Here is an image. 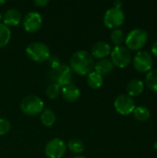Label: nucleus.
I'll list each match as a JSON object with an SVG mask.
<instances>
[{
  "mask_svg": "<svg viewBox=\"0 0 157 158\" xmlns=\"http://www.w3.org/2000/svg\"><path fill=\"white\" fill-rule=\"evenodd\" d=\"M152 52L155 56H157V40L155 41V43L152 45Z\"/></svg>",
  "mask_w": 157,
  "mask_h": 158,
  "instance_id": "nucleus-28",
  "label": "nucleus"
},
{
  "mask_svg": "<svg viewBox=\"0 0 157 158\" xmlns=\"http://www.w3.org/2000/svg\"><path fill=\"white\" fill-rule=\"evenodd\" d=\"M145 82L149 89L157 93V69H152L148 72L145 78Z\"/></svg>",
  "mask_w": 157,
  "mask_h": 158,
  "instance_id": "nucleus-20",
  "label": "nucleus"
},
{
  "mask_svg": "<svg viewBox=\"0 0 157 158\" xmlns=\"http://www.w3.org/2000/svg\"><path fill=\"white\" fill-rule=\"evenodd\" d=\"M22 19L21 13L16 8H9L3 15V23L8 26H17L20 23Z\"/></svg>",
  "mask_w": 157,
  "mask_h": 158,
  "instance_id": "nucleus-13",
  "label": "nucleus"
},
{
  "mask_svg": "<svg viewBox=\"0 0 157 158\" xmlns=\"http://www.w3.org/2000/svg\"><path fill=\"white\" fill-rule=\"evenodd\" d=\"M111 61L114 66L120 69L128 67L131 61V54L126 46L118 45L111 51Z\"/></svg>",
  "mask_w": 157,
  "mask_h": 158,
  "instance_id": "nucleus-6",
  "label": "nucleus"
},
{
  "mask_svg": "<svg viewBox=\"0 0 157 158\" xmlns=\"http://www.w3.org/2000/svg\"><path fill=\"white\" fill-rule=\"evenodd\" d=\"M148 41V33L143 29H134L125 38V44L129 50L137 51L143 48Z\"/></svg>",
  "mask_w": 157,
  "mask_h": 158,
  "instance_id": "nucleus-4",
  "label": "nucleus"
},
{
  "mask_svg": "<svg viewBox=\"0 0 157 158\" xmlns=\"http://www.w3.org/2000/svg\"><path fill=\"white\" fill-rule=\"evenodd\" d=\"M20 109L28 116H36L43 110V101L36 95H28L22 99Z\"/></svg>",
  "mask_w": 157,
  "mask_h": 158,
  "instance_id": "nucleus-5",
  "label": "nucleus"
},
{
  "mask_svg": "<svg viewBox=\"0 0 157 158\" xmlns=\"http://www.w3.org/2000/svg\"><path fill=\"white\" fill-rule=\"evenodd\" d=\"M11 128V124L10 122L3 118H0V136L6 135Z\"/></svg>",
  "mask_w": 157,
  "mask_h": 158,
  "instance_id": "nucleus-25",
  "label": "nucleus"
},
{
  "mask_svg": "<svg viewBox=\"0 0 157 158\" xmlns=\"http://www.w3.org/2000/svg\"><path fill=\"white\" fill-rule=\"evenodd\" d=\"M61 95L67 102H75L81 96V91L78 86L74 84H68L61 88Z\"/></svg>",
  "mask_w": 157,
  "mask_h": 158,
  "instance_id": "nucleus-14",
  "label": "nucleus"
},
{
  "mask_svg": "<svg viewBox=\"0 0 157 158\" xmlns=\"http://www.w3.org/2000/svg\"><path fill=\"white\" fill-rule=\"evenodd\" d=\"M5 3H6V1H5V0H0V5L5 4Z\"/></svg>",
  "mask_w": 157,
  "mask_h": 158,
  "instance_id": "nucleus-32",
  "label": "nucleus"
},
{
  "mask_svg": "<svg viewBox=\"0 0 157 158\" xmlns=\"http://www.w3.org/2000/svg\"><path fill=\"white\" fill-rule=\"evenodd\" d=\"M49 1L48 0H35L34 1V5L39 6V7H43L46 6L48 5Z\"/></svg>",
  "mask_w": 157,
  "mask_h": 158,
  "instance_id": "nucleus-27",
  "label": "nucleus"
},
{
  "mask_svg": "<svg viewBox=\"0 0 157 158\" xmlns=\"http://www.w3.org/2000/svg\"><path fill=\"white\" fill-rule=\"evenodd\" d=\"M110 53H111L110 44L106 42H104V41H100V42L95 43L93 45L92 51H91V55L93 56V57H95L98 59L105 58Z\"/></svg>",
  "mask_w": 157,
  "mask_h": 158,
  "instance_id": "nucleus-12",
  "label": "nucleus"
},
{
  "mask_svg": "<svg viewBox=\"0 0 157 158\" xmlns=\"http://www.w3.org/2000/svg\"><path fill=\"white\" fill-rule=\"evenodd\" d=\"M27 56L35 62H44L50 57V48L47 44L42 42H33L31 43L26 47Z\"/></svg>",
  "mask_w": 157,
  "mask_h": 158,
  "instance_id": "nucleus-3",
  "label": "nucleus"
},
{
  "mask_svg": "<svg viewBox=\"0 0 157 158\" xmlns=\"http://www.w3.org/2000/svg\"><path fill=\"white\" fill-rule=\"evenodd\" d=\"M94 71L97 72L98 74H100L101 76H106L108 74H110L113 71L114 69V64L112 63L111 59L108 58H103L98 60L95 64H94Z\"/></svg>",
  "mask_w": 157,
  "mask_h": 158,
  "instance_id": "nucleus-15",
  "label": "nucleus"
},
{
  "mask_svg": "<svg viewBox=\"0 0 157 158\" xmlns=\"http://www.w3.org/2000/svg\"><path fill=\"white\" fill-rule=\"evenodd\" d=\"M125 20V14L121 8L111 7L107 9L104 15V23L107 28L118 29Z\"/></svg>",
  "mask_w": 157,
  "mask_h": 158,
  "instance_id": "nucleus-7",
  "label": "nucleus"
},
{
  "mask_svg": "<svg viewBox=\"0 0 157 158\" xmlns=\"http://www.w3.org/2000/svg\"><path fill=\"white\" fill-rule=\"evenodd\" d=\"M110 38H111V41L116 44V46H118V45H120L125 41L126 37H125V34L122 30L114 29L111 32Z\"/></svg>",
  "mask_w": 157,
  "mask_h": 158,
  "instance_id": "nucleus-23",
  "label": "nucleus"
},
{
  "mask_svg": "<svg viewBox=\"0 0 157 158\" xmlns=\"http://www.w3.org/2000/svg\"><path fill=\"white\" fill-rule=\"evenodd\" d=\"M3 19V15H2V13L0 12V23H1V20Z\"/></svg>",
  "mask_w": 157,
  "mask_h": 158,
  "instance_id": "nucleus-31",
  "label": "nucleus"
},
{
  "mask_svg": "<svg viewBox=\"0 0 157 158\" xmlns=\"http://www.w3.org/2000/svg\"><path fill=\"white\" fill-rule=\"evenodd\" d=\"M43 24V19L40 13L36 11L28 12L23 19V28L28 32L38 31Z\"/></svg>",
  "mask_w": 157,
  "mask_h": 158,
  "instance_id": "nucleus-11",
  "label": "nucleus"
},
{
  "mask_svg": "<svg viewBox=\"0 0 157 158\" xmlns=\"http://www.w3.org/2000/svg\"><path fill=\"white\" fill-rule=\"evenodd\" d=\"M143 89H144L143 81L142 80H138V79L131 80L127 85L128 95H130V97L140 95L143 92Z\"/></svg>",
  "mask_w": 157,
  "mask_h": 158,
  "instance_id": "nucleus-16",
  "label": "nucleus"
},
{
  "mask_svg": "<svg viewBox=\"0 0 157 158\" xmlns=\"http://www.w3.org/2000/svg\"><path fill=\"white\" fill-rule=\"evenodd\" d=\"M60 93H61V87L53 82L50 83L45 90V94L47 97L50 99H56L59 95Z\"/></svg>",
  "mask_w": 157,
  "mask_h": 158,
  "instance_id": "nucleus-24",
  "label": "nucleus"
},
{
  "mask_svg": "<svg viewBox=\"0 0 157 158\" xmlns=\"http://www.w3.org/2000/svg\"><path fill=\"white\" fill-rule=\"evenodd\" d=\"M11 38V31L9 27L4 23H0V48L5 47L8 44Z\"/></svg>",
  "mask_w": 157,
  "mask_h": 158,
  "instance_id": "nucleus-19",
  "label": "nucleus"
},
{
  "mask_svg": "<svg viewBox=\"0 0 157 158\" xmlns=\"http://www.w3.org/2000/svg\"><path fill=\"white\" fill-rule=\"evenodd\" d=\"M48 62H49V65L51 67V69L58 67L59 65H61L60 59L56 56H50V57L48 58Z\"/></svg>",
  "mask_w": 157,
  "mask_h": 158,
  "instance_id": "nucleus-26",
  "label": "nucleus"
},
{
  "mask_svg": "<svg viewBox=\"0 0 157 158\" xmlns=\"http://www.w3.org/2000/svg\"><path fill=\"white\" fill-rule=\"evenodd\" d=\"M87 83L93 89H99L104 83V78L95 71H91L87 75Z\"/></svg>",
  "mask_w": 157,
  "mask_h": 158,
  "instance_id": "nucleus-18",
  "label": "nucleus"
},
{
  "mask_svg": "<svg viewBox=\"0 0 157 158\" xmlns=\"http://www.w3.org/2000/svg\"><path fill=\"white\" fill-rule=\"evenodd\" d=\"M153 57L147 51H139L135 54L133 58L134 69L139 72L150 71L153 67Z\"/></svg>",
  "mask_w": 157,
  "mask_h": 158,
  "instance_id": "nucleus-9",
  "label": "nucleus"
},
{
  "mask_svg": "<svg viewBox=\"0 0 157 158\" xmlns=\"http://www.w3.org/2000/svg\"><path fill=\"white\" fill-rule=\"evenodd\" d=\"M69 67L73 72L79 75H88L93 69L94 60L88 51L79 50L71 56Z\"/></svg>",
  "mask_w": 157,
  "mask_h": 158,
  "instance_id": "nucleus-1",
  "label": "nucleus"
},
{
  "mask_svg": "<svg viewBox=\"0 0 157 158\" xmlns=\"http://www.w3.org/2000/svg\"><path fill=\"white\" fill-rule=\"evenodd\" d=\"M49 77L53 83H56L60 87H64L71 84L73 80V71L69 66L61 64L58 67L51 69Z\"/></svg>",
  "mask_w": 157,
  "mask_h": 158,
  "instance_id": "nucleus-2",
  "label": "nucleus"
},
{
  "mask_svg": "<svg viewBox=\"0 0 157 158\" xmlns=\"http://www.w3.org/2000/svg\"><path fill=\"white\" fill-rule=\"evenodd\" d=\"M41 122L43 126L45 127H51L55 124L56 122V114L55 112L50 109V108H45L42 111L41 113Z\"/></svg>",
  "mask_w": 157,
  "mask_h": 158,
  "instance_id": "nucleus-17",
  "label": "nucleus"
},
{
  "mask_svg": "<svg viewBox=\"0 0 157 158\" xmlns=\"http://www.w3.org/2000/svg\"><path fill=\"white\" fill-rule=\"evenodd\" d=\"M114 106H115V109L117 110V112L123 116L130 115V113L133 112V110L136 107L134 100L132 99V97H130L128 94L118 95L115 99Z\"/></svg>",
  "mask_w": 157,
  "mask_h": 158,
  "instance_id": "nucleus-10",
  "label": "nucleus"
},
{
  "mask_svg": "<svg viewBox=\"0 0 157 158\" xmlns=\"http://www.w3.org/2000/svg\"><path fill=\"white\" fill-rule=\"evenodd\" d=\"M72 158H87L85 157V156H74V157Z\"/></svg>",
  "mask_w": 157,
  "mask_h": 158,
  "instance_id": "nucleus-30",
  "label": "nucleus"
},
{
  "mask_svg": "<svg viewBox=\"0 0 157 158\" xmlns=\"http://www.w3.org/2000/svg\"><path fill=\"white\" fill-rule=\"evenodd\" d=\"M67 147L74 154H81L83 152L84 150V144L81 142V140L77 139V138H73L71 140L68 141Z\"/></svg>",
  "mask_w": 157,
  "mask_h": 158,
  "instance_id": "nucleus-21",
  "label": "nucleus"
},
{
  "mask_svg": "<svg viewBox=\"0 0 157 158\" xmlns=\"http://www.w3.org/2000/svg\"><path fill=\"white\" fill-rule=\"evenodd\" d=\"M121 6H122V2H121V1H116V2L114 3V6H115V7L121 8Z\"/></svg>",
  "mask_w": 157,
  "mask_h": 158,
  "instance_id": "nucleus-29",
  "label": "nucleus"
},
{
  "mask_svg": "<svg viewBox=\"0 0 157 158\" xmlns=\"http://www.w3.org/2000/svg\"><path fill=\"white\" fill-rule=\"evenodd\" d=\"M67 151L66 143L59 138L50 140L44 148L45 156L48 158H61Z\"/></svg>",
  "mask_w": 157,
  "mask_h": 158,
  "instance_id": "nucleus-8",
  "label": "nucleus"
},
{
  "mask_svg": "<svg viewBox=\"0 0 157 158\" xmlns=\"http://www.w3.org/2000/svg\"><path fill=\"white\" fill-rule=\"evenodd\" d=\"M134 118L139 121H145L150 118V111L145 106H138L133 110Z\"/></svg>",
  "mask_w": 157,
  "mask_h": 158,
  "instance_id": "nucleus-22",
  "label": "nucleus"
}]
</instances>
